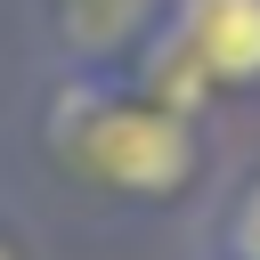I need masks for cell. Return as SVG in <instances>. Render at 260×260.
Wrapping results in <instances>:
<instances>
[{
    "label": "cell",
    "instance_id": "1",
    "mask_svg": "<svg viewBox=\"0 0 260 260\" xmlns=\"http://www.w3.org/2000/svg\"><path fill=\"white\" fill-rule=\"evenodd\" d=\"M41 138H49V154H57L73 179H89V187H106V195H130V203H171V195H187V179H195V162H203L187 114L154 106L146 89H114V81H98V73L57 81V98L41 106Z\"/></svg>",
    "mask_w": 260,
    "mask_h": 260
},
{
    "label": "cell",
    "instance_id": "2",
    "mask_svg": "<svg viewBox=\"0 0 260 260\" xmlns=\"http://www.w3.org/2000/svg\"><path fill=\"white\" fill-rule=\"evenodd\" d=\"M138 89L187 122L211 89H260V0H171V24L146 41Z\"/></svg>",
    "mask_w": 260,
    "mask_h": 260
},
{
    "label": "cell",
    "instance_id": "3",
    "mask_svg": "<svg viewBox=\"0 0 260 260\" xmlns=\"http://www.w3.org/2000/svg\"><path fill=\"white\" fill-rule=\"evenodd\" d=\"M219 252H228V260H260V179L236 195V211H228V228H219Z\"/></svg>",
    "mask_w": 260,
    "mask_h": 260
},
{
    "label": "cell",
    "instance_id": "4",
    "mask_svg": "<svg viewBox=\"0 0 260 260\" xmlns=\"http://www.w3.org/2000/svg\"><path fill=\"white\" fill-rule=\"evenodd\" d=\"M0 260H24V244H16V236H8V228H0Z\"/></svg>",
    "mask_w": 260,
    "mask_h": 260
}]
</instances>
